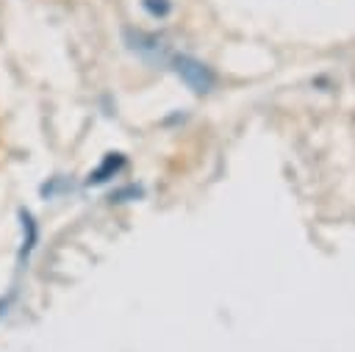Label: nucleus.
Masks as SVG:
<instances>
[{"label":"nucleus","mask_w":355,"mask_h":352,"mask_svg":"<svg viewBox=\"0 0 355 352\" xmlns=\"http://www.w3.org/2000/svg\"><path fill=\"white\" fill-rule=\"evenodd\" d=\"M19 216H22V249H19V261H22L36 244V222H33V216L28 211H22Z\"/></svg>","instance_id":"nucleus-1"}]
</instances>
